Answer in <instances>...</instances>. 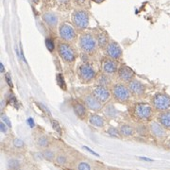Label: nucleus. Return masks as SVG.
<instances>
[{"instance_id":"obj_43","label":"nucleus","mask_w":170,"mask_h":170,"mask_svg":"<svg viewBox=\"0 0 170 170\" xmlns=\"http://www.w3.org/2000/svg\"><path fill=\"white\" fill-rule=\"evenodd\" d=\"M142 160H145V161H148V162H151L152 160L151 159H147V158H145V157H141Z\"/></svg>"},{"instance_id":"obj_40","label":"nucleus","mask_w":170,"mask_h":170,"mask_svg":"<svg viewBox=\"0 0 170 170\" xmlns=\"http://www.w3.org/2000/svg\"><path fill=\"white\" fill-rule=\"evenodd\" d=\"M78 5H83L85 3V0H75Z\"/></svg>"},{"instance_id":"obj_29","label":"nucleus","mask_w":170,"mask_h":170,"mask_svg":"<svg viewBox=\"0 0 170 170\" xmlns=\"http://www.w3.org/2000/svg\"><path fill=\"white\" fill-rule=\"evenodd\" d=\"M78 168L79 170H89V169L91 168V167H90V165H89L87 163L81 162V163H79V165H78Z\"/></svg>"},{"instance_id":"obj_14","label":"nucleus","mask_w":170,"mask_h":170,"mask_svg":"<svg viewBox=\"0 0 170 170\" xmlns=\"http://www.w3.org/2000/svg\"><path fill=\"white\" fill-rule=\"evenodd\" d=\"M150 132L157 138H163L165 135V132L164 129V127L161 124L157 123V122H152L150 124Z\"/></svg>"},{"instance_id":"obj_30","label":"nucleus","mask_w":170,"mask_h":170,"mask_svg":"<svg viewBox=\"0 0 170 170\" xmlns=\"http://www.w3.org/2000/svg\"><path fill=\"white\" fill-rule=\"evenodd\" d=\"M13 145H14V146L20 148V147H23V146H24V142L22 141V140H20V139L16 138V139L13 140Z\"/></svg>"},{"instance_id":"obj_5","label":"nucleus","mask_w":170,"mask_h":170,"mask_svg":"<svg viewBox=\"0 0 170 170\" xmlns=\"http://www.w3.org/2000/svg\"><path fill=\"white\" fill-rule=\"evenodd\" d=\"M129 89L123 84H116L113 88V94L116 100L120 102H126L129 99Z\"/></svg>"},{"instance_id":"obj_23","label":"nucleus","mask_w":170,"mask_h":170,"mask_svg":"<svg viewBox=\"0 0 170 170\" xmlns=\"http://www.w3.org/2000/svg\"><path fill=\"white\" fill-rule=\"evenodd\" d=\"M43 157L45 159H46L47 161H53L54 157H55V153L52 150H49V149H46L43 152Z\"/></svg>"},{"instance_id":"obj_2","label":"nucleus","mask_w":170,"mask_h":170,"mask_svg":"<svg viewBox=\"0 0 170 170\" xmlns=\"http://www.w3.org/2000/svg\"><path fill=\"white\" fill-rule=\"evenodd\" d=\"M72 20L75 26L79 29H84L88 27L89 16L88 13L84 11H76L73 13Z\"/></svg>"},{"instance_id":"obj_36","label":"nucleus","mask_w":170,"mask_h":170,"mask_svg":"<svg viewBox=\"0 0 170 170\" xmlns=\"http://www.w3.org/2000/svg\"><path fill=\"white\" fill-rule=\"evenodd\" d=\"M6 79H7V82H8V84L11 86V87H13V82H12V78H11V76H9V74H7L6 75Z\"/></svg>"},{"instance_id":"obj_41","label":"nucleus","mask_w":170,"mask_h":170,"mask_svg":"<svg viewBox=\"0 0 170 170\" xmlns=\"http://www.w3.org/2000/svg\"><path fill=\"white\" fill-rule=\"evenodd\" d=\"M59 1V3H61V4H66L69 0H58Z\"/></svg>"},{"instance_id":"obj_24","label":"nucleus","mask_w":170,"mask_h":170,"mask_svg":"<svg viewBox=\"0 0 170 170\" xmlns=\"http://www.w3.org/2000/svg\"><path fill=\"white\" fill-rule=\"evenodd\" d=\"M57 81H58L59 86L61 87V88H63V89H65V88H66V85H65V82H64L63 77L61 74H58V76H57Z\"/></svg>"},{"instance_id":"obj_18","label":"nucleus","mask_w":170,"mask_h":170,"mask_svg":"<svg viewBox=\"0 0 170 170\" xmlns=\"http://www.w3.org/2000/svg\"><path fill=\"white\" fill-rule=\"evenodd\" d=\"M73 109H74L75 114H76L79 118H84V116H85V114H86V109H85V107H84L81 103H78V102L74 103Z\"/></svg>"},{"instance_id":"obj_28","label":"nucleus","mask_w":170,"mask_h":170,"mask_svg":"<svg viewBox=\"0 0 170 170\" xmlns=\"http://www.w3.org/2000/svg\"><path fill=\"white\" fill-rule=\"evenodd\" d=\"M9 168H13V169H15V168H18L19 167V163L16 160H11V161L9 162Z\"/></svg>"},{"instance_id":"obj_31","label":"nucleus","mask_w":170,"mask_h":170,"mask_svg":"<svg viewBox=\"0 0 170 170\" xmlns=\"http://www.w3.org/2000/svg\"><path fill=\"white\" fill-rule=\"evenodd\" d=\"M108 133L111 135V136H114V137H118V135H119L117 129L114 128H110L108 129Z\"/></svg>"},{"instance_id":"obj_39","label":"nucleus","mask_w":170,"mask_h":170,"mask_svg":"<svg viewBox=\"0 0 170 170\" xmlns=\"http://www.w3.org/2000/svg\"><path fill=\"white\" fill-rule=\"evenodd\" d=\"M84 148H85V149H87V150H88L89 152H91L92 154H94V155H96V156H99V155H98V154H97L96 152L93 151V150H92V149H90V148H89L88 146H84Z\"/></svg>"},{"instance_id":"obj_32","label":"nucleus","mask_w":170,"mask_h":170,"mask_svg":"<svg viewBox=\"0 0 170 170\" xmlns=\"http://www.w3.org/2000/svg\"><path fill=\"white\" fill-rule=\"evenodd\" d=\"M52 126H53V128H54V129H56L57 131V132L59 133V134H61L62 133V129H61V127H60V125H59V123L57 122V121H52Z\"/></svg>"},{"instance_id":"obj_1","label":"nucleus","mask_w":170,"mask_h":170,"mask_svg":"<svg viewBox=\"0 0 170 170\" xmlns=\"http://www.w3.org/2000/svg\"><path fill=\"white\" fill-rule=\"evenodd\" d=\"M79 46L86 53H92L96 46V41L94 36L90 33L83 34L79 39Z\"/></svg>"},{"instance_id":"obj_17","label":"nucleus","mask_w":170,"mask_h":170,"mask_svg":"<svg viewBox=\"0 0 170 170\" xmlns=\"http://www.w3.org/2000/svg\"><path fill=\"white\" fill-rule=\"evenodd\" d=\"M43 19L44 21L51 27H54L57 26V23H58V18L57 16L52 13H45L43 15Z\"/></svg>"},{"instance_id":"obj_34","label":"nucleus","mask_w":170,"mask_h":170,"mask_svg":"<svg viewBox=\"0 0 170 170\" xmlns=\"http://www.w3.org/2000/svg\"><path fill=\"white\" fill-rule=\"evenodd\" d=\"M2 119H3V122H5L9 128H11V127H12V123H11V121H9V120L7 118L6 115H3V116H2Z\"/></svg>"},{"instance_id":"obj_37","label":"nucleus","mask_w":170,"mask_h":170,"mask_svg":"<svg viewBox=\"0 0 170 170\" xmlns=\"http://www.w3.org/2000/svg\"><path fill=\"white\" fill-rule=\"evenodd\" d=\"M7 127H8V126L5 124V122H2V123H1V125H0V128H1L2 132L5 133V132H7Z\"/></svg>"},{"instance_id":"obj_3","label":"nucleus","mask_w":170,"mask_h":170,"mask_svg":"<svg viewBox=\"0 0 170 170\" xmlns=\"http://www.w3.org/2000/svg\"><path fill=\"white\" fill-rule=\"evenodd\" d=\"M152 102L158 111H165L170 108V96L165 94H157L153 97Z\"/></svg>"},{"instance_id":"obj_20","label":"nucleus","mask_w":170,"mask_h":170,"mask_svg":"<svg viewBox=\"0 0 170 170\" xmlns=\"http://www.w3.org/2000/svg\"><path fill=\"white\" fill-rule=\"evenodd\" d=\"M96 42L98 44L99 46H105L108 43V37L106 35L105 32H100V33H97L96 35Z\"/></svg>"},{"instance_id":"obj_25","label":"nucleus","mask_w":170,"mask_h":170,"mask_svg":"<svg viewBox=\"0 0 170 170\" xmlns=\"http://www.w3.org/2000/svg\"><path fill=\"white\" fill-rule=\"evenodd\" d=\"M38 144L40 146H42V147H46L48 146V141H47V139L45 137H40L38 139Z\"/></svg>"},{"instance_id":"obj_44","label":"nucleus","mask_w":170,"mask_h":170,"mask_svg":"<svg viewBox=\"0 0 170 170\" xmlns=\"http://www.w3.org/2000/svg\"><path fill=\"white\" fill-rule=\"evenodd\" d=\"M94 1H95V2H96V3H98V4H99V3H102V2H103V1H104V0H94Z\"/></svg>"},{"instance_id":"obj_21","label":"nucleus","mask_w":170,"mask_h":170,"mask_svg":"<svg viewBox=\"0 0 170 170\" xmlns=\"http://www.w3.org/2000/svg\"><path fill=\"white\" fill-rule=\"evenodd\" d=\"M120 133L124 136H131L133 134V129L132 127H129L128 125H123L120 128Z\"/></svg>"},{"instance_id":"obj_26","label":"nucleus","mask_w":170,"mask_h":170,"mask_svg":"<svg viewBox=\"0 0 170 170\" xmlns=\"http://www.w3.org/2000/svg\"><path fill=\"white\" fill-rule=\"evenodd\" d=\"M56 163L60 165H63L65 163H66V158L65 156L63 155H59L57 158H56Z\"/></svg>"},{"instance_id":"obj_9","label":"nucleus","mask_w":170,"mask_h":170,"mask_svg":"<svg viewBox=\"0 0 170 170\" xmlns=\"http://www.w3.org/2000/svg\"><path fill=\"white\" fill-rule=\"evenodd\" d=\"M107 54L109 55V57H111L114 60L119 59L122 55V50L120 48L119 45L115 42H111L109 43V45H107Z\"/></svg>"},{"instance_id":"obj_6","label":"nucleus","mask_w":170,"mask_h":170,"mask_svg":"<svg viewBox=\"0 0 170 170\" xmlns=\"http://www.w3.org/2000/svg\"><path fill=\"white\" fill-rule=\"evenodd\" d=\"M134 113L138 118L148 120L152 115V107L147 103H139L135 106Z\"/></svg>"},{"instance_id":"obj_7","label":"nucleus","mask_w":170,"mask_h":170,"mask_svg":"<svg viewBox=\"0 0 170 170\" xmlns=\"http://www.w3.org/2000/svg\"><path fill=\"white\" fill-rule=\"evenodd\" d=\"M78 72L79 78H81L82 81H85V82L92 81V79L95 78V75H96L94 68L91 65L86 64V63L81 64V66H79Z\"/></svg>"},{"instance_id":"obj_15","label":"nucleus","mask_w":170,"mask_h":170,"mask_svg":"<svg viewBox=\"0 0 170 170\" xmlns=\"http://www.w3.org/2000/svg\"><path fill=\"white\" fill-rule=\"evenodd\" d=\"M117 70V63L113 60H105L103 63V71L106 74H114Z\"/></svg>"},{"instance_id":"obj_4","label":"nucleus","mask_w":170,"mask_h":170,"mask_svg":"<svg viewBox=\"0 0 170 170\" xmlns=\"http://www.w3.org/2000/svg\"><path fill=\"white\" fill-rule=\"evenodd\" d=\"M58 51H59L60 56H61L65 62L72 63L75 61V59H76L75 51L69 45L65 43H61L58 46Z\"/></svg>"},{"instance_id":"obj_45","label":"nucleus","mask_w":170,"mask_h":170,"mask_svg":"<svg viewBox=\"0 0 170 170\" xmlns=\"http://www.w3.org/2000/svg\"><path fill=\"white\" fill-rule=\"evenodd\" d=\"M33 1H34V3H38V2H39V0H33Z\"/></svg>"},{"instance_id":"obj_19","label":"nucleus","mask_w":170,"mask_h":170,"mask_svg":"<svg viewBox=\"0 0 170 170\" xmlns=\"http://www.w3.org/2000/svg\"><path fill=\"white\" fill-rule=\"evenodd\" d=\"M90 123H91V125L95 126V127H103L104 126V119L103 117L99 116L97 114H92L91 116H90V119H89Z\"/></svg>"},{"instance_id":"obj_27","label":"nucleus","mask_w":170,"mask_h":170,"mask_svg":"<svg viewBox=\"0 0 170 170\" xmlns=\"http://www.w3.org/2000/svg\"><path fill=\"white\" fill-rule=\"evenodd\" d=\"M45 45L49 51H53L54 50V43L51 39H46L45 40Z\"/></svg>"},{"instance_id":"obj_22","label":"nucleus","mask_w":170,"mask_h":170,"mask_svg":"<svg viewBox=\"0 0 170 170\" xmlns=\"http://www.w3.org/2000/svg\"><path fill=\"white\" fill-rule=\"evenodd\" d=\"M105 114L109 116V117H115L116 114H117V111H116V109L112 106V105H110L106 108V111H105Z\"/></svg>"},{"instance_id":"obj_33","label":"nucleus","mask_w":170,"mask_h":170,"mask_svg":"<svg viewBox=\"0 0 170 170\" xmlns=\"http://www.w3.org/2000/svg\"><path fill=\"white\" fill-rule=\"evenodd\" d=\"M99 82H100L101 84H103V85H106V84H108L110 82V81H109V78L107 77L102 76L101 78H100V81H99Z\"/></svg>"},{"instance_id":"obj_42","label":"nucleus","mask_w":170,"mask_h":170,"mask_svg":"<svg viewBox=\"0 0 170 170\" xmlns=\"http://www.w3.org/2000/svg\"><path fill=\"white\" fill-rule=\"evenodd\" d=\"M0 69H1V72H4V71H5V68H4V65H3V63H1V64H0Z\"/></svg>"},{"instance_id":"obj_10","label":"nucleus","mask_w":170,"mask_h":170,"mask_svg":"<svg viewBox=\"0 0 170 170\" xmlns=\"http://www.w3.org/2000/svg\"><path fill=\"white\" fill-rule=\"evenodd\" d=\"M84 101L86 106L92 110V111H99L101 109V101L97 99L94 95H89L87 96H85Z\"/></svg>"},{"instance_id":"obj_38","label":"nucleus","mask_w":170,"mask_h":170,"mask_svg":"<svg viewBox=\"0 0 170 170\" xmlns=\"http://www.w3.org/2000/svg\"><path fill=\"white\" fill-rule=\"evenodd\" d=\"M27 123H28V125H29V127H31V128L34 127V120L32 118H28L27 119Z\"/></svg>"},{"instance_id":"obj_8","label":"nucleus","mask_w":170,"mask_h":170,"mask_svg":"<svg viewBox=\"0 0 170 170\" xmlns=\"http://www.w3.org/2000/svg\"><path fill=\"white\" fill-rule=\"evenodd\" d=\"M60 36H61L62 39H63L64 41H67V42L73 41L76 37L75 29L69 24H66V23L62 24L61 27H60Z\"/></svg>"},{"instance_id":"obj_13","label":"nucleus","mask_w":170,"mask_h":170,"mask_svg":"<svg viewBox=\"0 0 170 170\" xmlns=\"http://www.w3.org/2000/svg\"><path fill=\"white\" fill-rule=\"evenodd\" d=\"M118 76L124 81H131L134 77V72L128 66H122L118 70Z\"/></svg>"},{"instance_id":"obj_16","label":"nucleus","mask_w":170,"mask_h":170,"mask_svg":"<svg viewBox=\"0 0 170 170\" xmlns=\"http://www.w3.org/2000/svg\"><path fill=\"white\" fill-rule=\"evenodd\" d=\"M159 122L164 128L170 129V112H164L158 116Z\"/></svg>"},{"instance_id":"obj_35","label":"nucleus","mask_w":170,"mask_h":170,"mask_svg":"<svg viewBox=\"0 0 170 170\" xmlns=\"http://www.w3.org/2000/svg\"><path fill=\"white\" fill-rule=\"evenodd\" d=\"M38 105H39L40 107H41L42 109H43V111H44L45 113H46L48 115H50V112H49V110H48V109H47V108H46L45 105H43V104H41V103H39Z\"/></svg>"},{"instance_id":"obj_11","label":"nucleus","mask_w":170,"mask_h":170,"mask_svg":"<svg viewBox=\"0 0 170 170\" xmlns=\"http://www.w3.org/2000/svg\"><path fill=\"white\" fill-rule=\"evenodd\" d=\"M94 96L99 99L101 102H106L110 98V92L107 90V88L103 85H99L95 88L94 90Z\"/></svg>"},{"instance_id":"obj_12","label":"nucleus","mask_w":170,"mask_h":170,"mask_svg":"<svg viewBox=\"0 0 170 170\" xmlns=\"http://www.w3.org/2000/svg\"><path fill=\"white\" fill-rule=\"evenodd\" d=\"M128 89L131 93L136 95V96H141L145 92V86L136 79H132L128 83Z\"/></svg>"}]
</instances>
